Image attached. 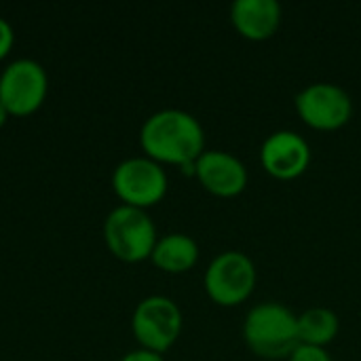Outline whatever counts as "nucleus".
<instances>
[{"label": "nucleus", "instance_id": "nucleus-1", "mask_svg": "<svg viewBox=\"0 0 361 361\" xmlns=\"http://www.w3.org/2000/svg\"><path fill=\"white\" fill-rule=\"evenodd\" d=\"M140 144L157 163L186 167L197 163L205 148V129L199 118L180 108H165L150 114L140 129Z\"/></svg>", "mask_w": 361, "mask_h": 361}, {"label": "nucleus", "instance_id": "nucleus-2", "mask_svg": "<svg viewBox=\"0 0 361 361\" xmlns=\"http://www.w3.org/2000/svg\"><path fill=\"white\" fill-rule=\"evenodd\" d=\"M243 341L260 360H286L300 345L298 315L281 302H260L252 307L243 322Z\"/></svg>", "mask_w": 361, "mask_h": 361}, {"label": "nucleus", "instance_id": "nucleus-3", "mask_svg": "<svg viewBox=\"0 0 361 361\" xmlns=\"http://www.w3.org/2000/svg\"><path fill=\"white\" fill-rule=\"evenodd\" d=\"M256 283H258L256 264L247 254L239 250L220 252L209 262L203 275V288L209 300L226 309L243 305L254 294Z\"/></svg>", "mask_w": 361, "mask_h": 361}, {"label": "nucleus", "instance_id": "nucleus-4", "mask_svg": "<svg viewBox=\"0 0 361 361\" xmlns=\"http://www.w3.org/2000/svg\"><path fill=\"white\" fill-rule=\"evenodd\" d=\"M104 237L110 252L125 262L148 260L159 241L157 226L146 209L131 205H118L108 214Z\"/></svg>", "mask_w": 361, "mask_h": 361}, {"label": "nucleus", "instance_id": "nucleus-5", "mask_svg": "<svg viewBox=\"0 0 361 361\" xmlns=\"http://www.w3.org/2000/svg\"><path fill=\"white\" fill-rule=\"evenodd\" d=\"M182 326L184 317L180 307L171 298L159 294L140 300L131 317V330L142 349H150L161 355L176 345L182 334Z\"/></svg>", "mask_w": 361, "mask_h": 361}, {"label": "nucleus", "instance_id": "nucleus-6", "mask_svg": "<svg viewBox=\"0 0 361 361\" xmlns=\"http://www.w3.org/2000/svg\"><path fill=\"white\" fill-rule=\"evenodd\" d=\"M300 121L315 131H338L353 116L351 95L336 82H311L294 97Z\"/></svg>", "mask_w": 361, "mask_h": 361}, {"label": "nucleus", "instance_id": "nucleus-7", "mask_svg": "<svg viewBox=\"0 0 361 361\" xmlns=\"http://www.w3.org/2000/svg\"><path fill=\"white\" fill-rule=\"evenodd\" d=\"M167 173L161 163L148 157H131L116 165L112 188L123 199V205L146 209L157 205L167 195Z\"/></svg>", "mask_w": 361, "mask_h": 361}, {"label": "nucleus", "instance_id": "nucleus-8", "mask_svg": "<svg viewBox=\"0 0 361 361\" xmlns=\"http://www.w3.org/2000/svg\"><path fill=\"white\" fill-rule=\"evenodd\" d=\"M47 91L49 76L44 68L34 59H15L0 74V102L8 114H32L44 102Z\"/></svg>", "mask_w": 361, "mask_h": 361}, {"label": "nucleus", "instance_id": "nucleus-9", "mask_svg": "<svg viewBox=\"0 0 361 361\" xmlns=\"http://www.w3.org/2000/svg\"><path fill=\"white\" fill-rule=\"evenodd\" d=\"M313 161L311 144L292 129H277L264 137L260 146L262 169L281 182L296 180L307 173Z\"/></svg>", "mask_w": 361, "mask_h": 361}, {"label": "nucleus", "instance_id": "nucleus-10", "mask_svg": "<svg viewBox=\"0 0 361 361\" xmlns=\"http://www.w3.org/2000/svg\"><path fill=\"white\" fill-rule=\"evenodd\" d=\"M195 178L199 184L218 199L239 197L250 182L245 163L226 150H205L195 163Z\"/></svg>", "mask_w": 361, "mask_h": 361}, {"label": "nucleus", "instance_id": "nucleus-11", "mask_svg": "<svg viewBox=\"0 0 361 361\" xmlns=\"http://www.w3.org/2000/svg\"><path fill=\"white\" fill-rule=\"evenodd\" d=\"M281 21L283 8L277 0H235L231 4V23L245 40L264 42L273 38Z\"/></svg>", "mask_w": 361, "mask_h": 361}, {"label": "nucleus", "instance_id": "nucleus-12", "mask_svg": "<svg viewBox=\"0 0 361 361\" xmlns=\"http://www.w3.org/2000/svg\"><path fill=\"white\" fill-rule=\"evenodd\" d=\"M199 245L190 235L184 233H169L159 237L150 260L165 273L182 275L197 267L199 262Z\"/></svg>", "mask_w": 361, "mask_h": 361}, {"label": "nucleus", "instance_id": "nucleus-13", "mask_svg": "<svg viewBox=\"0 0 361 361\" xmlns=\"http://www.w3.org/2000/svg\"><path fill=\"white\" fill-rule=\"evenodd\" d=\"M341 332L338 315L328 307H311L298 315V341L307 347L328 349Z\"/></svg>", "mask_w": 361, "mask_h": 361}, {"label": "nucleus", "instance_id": "nucleus-14", "mask_svg": "<svg viewBox=\"0 0 361 361\" xmlns=\"http://www.w3.org/2000/svg\"><path fill=\"white\" fill-rule=\"evenodd\" d=\"M288 361H334V360H332V355L328 353V349L298 345V347L294 349V353L288 357Z\"/></svg>", "mask_w": 361, "mask_h": 361}, {"label": "nucleus", "instance_id": "nucleus-15", "mask_svg": "<svg viewBox=\"0 0 361 361\" xmlns=\"http://www.w3.org/2000/svg\"><path fill=\"white\" fill-rule=\"evenodd\" d=\"M13 42H15L13 25H11L4 17H0V59H2L4 55H8V51H11Z\"/></svg>", "mask_w": 361, "mask_h": 361}, {"label": "nucleus", "instance_id": "nucleus-16", "mask_svg": "<svg viewBox=\"0 0 361 361\" xmlns=\"http://www.w3.org/2000/svg\"><path fill=\"white\" fill-rule=\"evenodd\" d=\"M121 361H165L163 360V355L161 353H154V351H150V349H135V351H129V353H125Z\"/></svg>", "mask_w": 361, "mask_h": 361}, {"label": "nucleus", "instance_id": "nucleus-17", "mask_svg": "<svg viewBox=\"0 0 361 361\" xmlns=\"http://www.w3.org/2000/svg\"><path fill=\"white\" fill-rule=\"evenodd\" d=\"M6 116H8V110H6V108L2 106V102H0V127L6 123Z\"/></svg>", "mask_w": 361, "mask_h": 361}]
</instances>
